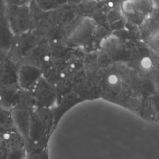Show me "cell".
Wrapping results in <instances>:
<instances>
[{"mask_svg": "<svg viewBox=\"0 0 159 159\" xmlns=\"http://www.w3.org/2000/svg\"><path fill=\"white\" fill-rule=\"evenodd\" d=\"M42 39L31 31L25 34L13 35L7 52L9 58L20 64Z\"/></svg>", "mask_w": 159, "mask_h": 159, "instance_id": "6da1fadb", "label": "cell"}, {"mask_svg": "<svg viewBox=\"0 0 159 159\" xmlns=\"http://www.w3.org/2000/svg\"><path fill=\"white\" fill-rule=\"evenodd\" d=\"M6 15L13 35H20L30 31L32 19L29 6H6Z\"/></svg>", "mask_w": 159, "mask_h": 159, "instance_id": "7a4b0ae2", "label": "cell"}, {"mask_svg": "<svg viewBox=\"0 0 159 159\" xmlns=\"http://www.w3.org/2000/svg\"><path fill=\"white\" fill-rule=\"evenodd\" d=\"M35 107L53 108L57 104L58 96L56 87L43 76L31 92Z\"/></svg>", "mask_w": 159, "mask_h": 159, "instance_id": "3957f363", "label": "cell"}, {"mask_svg": "<svg viewBox=\"0 0 159 159\" xmlns=\"http://www.w3.org/2000/svg\"><path fill=\"white\" fill-rule=\"evenodd\" d=\"M19 65L9 58L7 52L0 50V88L18 86Z\"/></svg>", "mask_w": 159, "mask_h": 159, "instance_id": "277c9868", "label": "cell"}, {"mask_svg": "<svg viewBox=\"0 0 159 159\" xmlns=\"http://www.w3.org/2000/svg\"><path fill=\"white\" fill-rule=\"evenodd\" d=\"M42 76L43 71L40 68L31 65L20 63L17 70V84L22 90L32 92Z\"/></svg>", "mask_w": 159, "mask_h": 159, "instance_id": "5b68a950", "label": "cell"}, {"mask_svg": "<svg viewBox=\"0 0 159 159\" xmlns=\"http://www.w3.org/2000/svg\"><path fill=\"white\" fill-rule=\"evenodd\" d=\"M50 139L42 121L34 109L31 115L29 139L25 142H30L38 147L48 150V146Z\"/></svg>", "mask_w": 159, "mask_h": 159, "instance_id": "8992f818", "label": "cell"}, {"mask_svg": "<svg viewBox=\"0 0 159 159\" xmlns=\"http://www.w3.org/2000/svg\"><path fill=\"white\" fill-rule=\"evenodd\" d=\"M95 29L94 22L88 18L84 19L75 27L69 36V41L76 45L86 43L92 37Z\"/></svg>", "mask_w": 159, "mask_h": 159, "instance_id": "52a82bcc", "label": "cell"}, {"mask_svg": "<svg viewBox=\"0 0 159 159\" xmlns=\"http://www.w3.org/2000/svg\"><path fill=\"white\" fill-rule=\"evenodd\" d=\"M23 90L19 86L0 88V107L11 111L20 101Z\"/></svg>", "mask_w": 159, "mask_h": 159, "instance_id": "ba28073f", "label": "cell"}, {"mask_svg": "<svg viewBox=\"0 0 159 159\" xmlns=\"http://www.w3.org/2000/svg\"><path fill=\"white\" fill-rule=\"evenodd\" d=\"M12 37L7 19L6 6L3 0H0V50L7 52Z\"/></svg>", "mask_w": 159, "mask_h": 159, "instance_id": "9c48e42d", "label": "cell"}, {"mask_svg": "<svg viewBox=\"0 0 159 159\" xmlns=\"http://www.w3.org/2000/svg\"><path fill=\"white\" fill-rule=\"evenodd\" d=\"M35 110L42 121L48 137L50 138L55 131L53 109L47 107H35Z\"/></svg>", "mask_w": 159, "mask_h": 159, "instance_id": "30bf717a", "label": "cell"}, {"mask_svg": "<svg viewBox=\"0 0 159 159\" xmlns=\"http://www.w3.org/2000/svg\"><path fill=\"white\" fill-rule=\"evenodd\" d=\"M33 1L41 11L50 12L65 6L69 0H33Z\"/></svg>", "mask_w": 159, "mask_h": 159, "instance_id": "8fae6325", "label": "cell"}, {"mask_svg": "<svg viewBox=\"0 0 159 159\" xmlns=\"http://www.w3.org/2000/svg\"><path fill=\"white\" fill-rule=\"evenodd\" d=\"M25 159H48V150L34 145L30 142H25Z\"/></svg>", "mask_w": 159, "mask_h": 159, "instance_id": "7c38bea8", "label": "cell"}, {"mask_svg": "<svg viewBox=\"0 0 159 159\" xmlns=\"http://www.w3.org/2000/svg\"><path fill=\"white\" fill-rule=\"evenodd\" d=\"M13 129L15 127L11 111L0 107V129L7 131Z\"/></svg>", "mask_w": 159, "mask_h": 159, "instance_id": "4fadbf2b", "label": "cell"}, {"mask_svg": "<svg viewBox=\"0 0 159 159\" xmlns=\"http://www.w3.org/2000/svg\"><path fill=\"white\" fill-rule=\"evenodd\" d=\"M132 5L134 10L141 14L150 13L152 9V2L150 0H134Z\"/></svg>", "mask_w": 159, "mask_h": 159, "instance_id": "5bb4252c", "label": "cell"}, {"mask_svg": "<svg viewBox=\"0 0 159 159\" xmlns=\"http://www.w3.org/2000/svg\"><path fill=\"white\" fill-rule=\"evenodd\" d=\"M6 6H29L32 0H3Z\"/></svg>", "mask_w": 159, "mask_h": 159, "instance_id": "9a60e30c", "label": "cell"}, {"mask_svg": "<svg viewBox=\"0 0 159 159\" xmlns=\"http://www.w3.org/2000/svg\"><path fill=\"white\" fill-rule=\"evenodd\" d=\"M0 159H8L7 147L1 134H0Z\"/></svg>", "mask_w": 159, "mask_h": 159, "instance_id": "2e32d148", "label": "cell"}]
</instances>
